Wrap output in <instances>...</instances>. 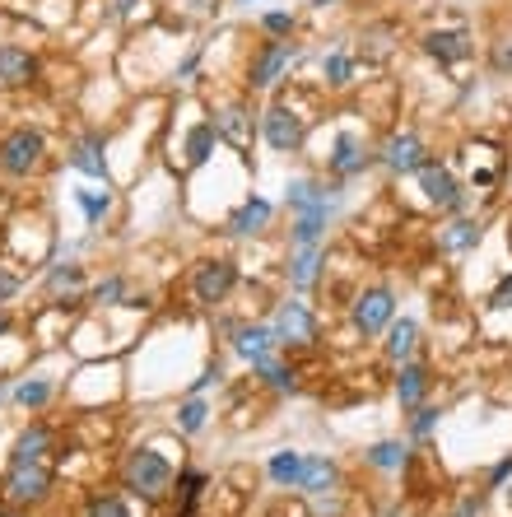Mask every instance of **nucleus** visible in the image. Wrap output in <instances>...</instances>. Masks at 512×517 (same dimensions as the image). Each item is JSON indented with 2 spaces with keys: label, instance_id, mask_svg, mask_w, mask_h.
<instances>
[{
  "label": "nucleus",
  "instance_id": "obj_25",
  "mask_svg": "<svg viewBox=\"0 0 512 517\" xmlns=\"http://www.w3.org/2000/svg\"><path fill=\"white\" fill-rule=\"evenodd\" d=\"M284 201H289V210H294V215H303V210H312V205L326 201V187H317L312 177H294V182L284 187Z\"/></svg>",
  "mask_w": 512,
  "mask_h": 517
},
{
  "label": "nucleus",
  "instance_id": "obj_30",
  "mask_svg": "<svg viewBox=\"0 0 512 517\" xmlns=\"http://www.w3.org/2000/svg\"><path fill=\"white\" fill-rule=\"evenodd\" d=\"M322 80L331 84V89H345V84L354 80V61L345 52H326L322 56Z\"/></svg>",
  "mask_w": 512,
  "mask_h": 517
},
{
  "label": "nucleus",
  "instance_id": "obj_48",
  "mask_svg": "<svg viewBox=\"0 0 512 517\" xmlns=\"http://www.w3.org/2000/svg\"><path fill=\"white\" fill-rule=\"evenodd\" d=\"M0 401H5V387H0Z\"/></svg>",
  "mask_w": 512,
  "mask_h": 517
},
{
  "label": "nucleus",
  "instance_id": "obj_28",
  "mask_svg": "<svg viewBox=\"0 0 512 517\" xmlns=\"http://www.w3.org/2000/svg\"><path fill=\"white\" fill-rule=\"evenodd\" d=\"M52 392H56V387L47 378H28V382H19V387H14V401H19L24 410H42L47 401H52Z\"/></svg>",
  "mask_w": 512,
  "mask_h": 517
},
{
  "label": "nucleus",
  "instance_id": "obj_31",
  "mask_svg": "<svg viewBox=\"0 0 512 517\" xmlns=\"http://www.w3.org/2000/svg\"><path fill=\"white\" fill-rule=\"evenodd\" d=\"M475 243H480V224H475V219H457V224L443 233L447 252H466V247H475Z\"/></svg>",
  "mask_w": 512,
  "mask_h": 517
},
{
  "label": "nucleus",
  "instance_id": "obj_29",
  "mask_svg": "<svg viewBox=\"0 0 512 517\" xmlns=\"http://www.w3.org/2000/svg\"><path fill=\"white\" fill-rule=\"evenodd\" d=\"M205 420H210V406H205L201 396H187V401L177 406V429H182V434H201Z\"/></svg>",
  "mask_w": 512,
  "mask_h": 517
},
{
  "label": "nucleus",
  "instance_id": "obj_16",
  "mask_svg": "<svg viewBox=\"0 0 512 517\" xmlns=\"http://www.w3.org/2000/svg\"><path fill=\"white\" fill-rule=\"evenodd\" d=\"M415 345H419L415 317H391V327H387V359L391 364H405V359L415 354Z\"/></svg>",
  "mask_w": 512,
  "mask_h": 517
},
{
  "label": "nucleus",
  "instance_id": "obj_27",
  "mask_svg": "<svg viewBox=\"0 0 512 517\" xmlns=\"http://www.w3.org/2000/svg\"><path fill=\"white\" fill-rule=\"evenodd\" d=\"M368 466H378V471H396V466H405V443H396V438H382V443H373V448L364 452Z\"/></svg>",
  "mask_w": 512,
  "mask_h": 517
},
{
  "label": "nucleus",
  "instance_id": "obj_8",
  "mask_svg": "<svg viewBox=\"0 0 512 517\" xmlns=\"http://www.w3.org/2000/svg\"><path fill=\"white\" fill-rule=\"evenodd\" d=\"M391 317H396V294L391 289H364L359 299H354V331L359 336H378V331L391 327Z\"/></svg>",
  "mask_w": 512,
  "mask_h": 517
},
{
  "label": "nucleus",
  "instance_id": "obj_33",
  "mask_svg": "<svg viewBox=\"0 0 512 517\" xmlns=\"http://www.w3.org/2000/svg\"><path fill=\"white\" fill-rule=\"evenodd\" d=\"M75 201H80V210H84V219H89V224H98V219L112 210L108 191H75Z\"/></svg>",
  "mask_w": 512,
  "mask_h": 517
},
{
  "label": "nucleus",
  "instance_id": "obj_11",
  "mask_svg": "<svg viewBox=\"0 0 512 517\" xmlns=\"http://www.w3.org/2000/svg\"><path fill=\"white\" fill-rule=\"evenodd\" d=\"M382 164H387L396 177L419 173V164H424V145H419L415 131H396V136L382 145Z\"/></svg>",
  "mask_w": 512,
  "mask_h": 517
},
{
  "label": "nucleus",
  "instance_id": "obj_45",
  "mask_svg": "<svg viewBox=\"0 0 512 517\" xmlns=\"http://www.w3.org/2000/svg\"><path fill=\"white\" fill-rule=\"evenodd\" d=\"M135 5H140V0H117V5H112V14H131Z\"/></svg>",
  "mask_w": 512,
  "mask_h": 517
},
{
  "label": "nucleus",
  "instance_id": "obj_47",
  "mask_svg": "<svg viewBox=\"0 0 512 517\" xmlns=\"http://www.w3.org/2000/svg\"><path fill=\"white\" fill-rule=\"evenodd\" d=\"M238 5H256V0H238Z\"/></svg>",
  "mask_w": 512,
  "mask_h": 517
},
{
  "label": "nucleus",
  "instance_id": "obj_9",
  "mask_svg": "<svg viewBox=\"0 0 512 517\" xmlns=\"http://www.w3.org/2000/svg\"><path fill=\"white\" fill-rule=\"evenodd\" d=\"M270 331H275V341L280 345H312V336H317V317L308 313V303L303 299H289V303H280V313H275Z\"/></svg>",
  "mask_w": 512,
  "mask_h": 517
},
{
  "label": "nucleus",
  "instance_id": "obj_46",
  "mask_svg": "<svg viewBox=\"0 0 512 517\" xmlns=\"http://www.w3.org/2000/svg\"><path fill=\"white\" fill-rule=\"evenodd\" d=\"M0 336H10V317L0 313Z\"/></svg>",
  "mask_w": 512,
  "mask_h": 517
},
{
  "label": "nucleus",
  "instance_id": "obj_3",
  "mask_svg": "<svg viewBox=\"0 0 512 517\" xmlns=\"http://www.w3.org/2000/svg\"><path fill=\"white\" fill-rule=\"evenodd\" d=\"M42 154H47V140H42L38 131H28V126H19V131H10V136L0 140V168L10 177L38 173Z\"/></svg>",
  "mask_w": 512,
  "mask_h": 517
},
{
  "label": "nucleus",
  "instance_id": "obj_15",
  "mask_svg": "<svg viewBox=\"0 0 512 517\" xmlns=\"http://www.w3.org/2000/svg\"><path fill=\"white\" fill-rule=\"evenodd\" d=\"M424 392H429V368L405 359L401 373H396V401H401V410H415L424 401Z\"/></svg>",
  "mask_w": 512,
  "mask_h": 517
},
{
  "label": "nucleus",
  "instance_id": "obj_6",
  "mask_svg": "<svg viewBox=\"0 0 512 517\" xmlns=\"http://www.w3.org/2000/svg\"><path fill=\"white\" fill-rule=\"evenodd\" d=\"M52 490V471L42 462H10V476H5V499L10 504H38Z\"/></svg>",
  "mask_w": 512,
  "mask_h": 517
},
{
  "label": "nucleus",
  "instance_id": "obj_49",
  "mask_svg": "<svg viewBox=\"0 0 512 517\" xmlns=\"http://www.w3.org/2000/svg\"><path fill=\"white\" fill-rule=\"evenodd\" d=\"M508 499H512V490H508Z\"/></svg>",
  "mask_w": 512,
  "mask_h": 517
},
{
  "label": "nucleus",
  "instance_id": "obj_41",
  "mask_svg": "<svg viewBox=\"0 0 512 517\" xmlns=\"http://www.w3.org/2000/svg\"><path fill=\"white\" fill-rule=\"evenodd\" d=\"M508 476H512V452H508V457H503L499 466H494V471H489V490H499V485H503V480H508Z\"/></svg>",
  "mask_w": 512,
  "mask_h": 517
},
{
  "label": "nucleus",
  "instance_id": "obj_32",
  "mask_svg": "<svg viewBox=\"0 0 512 517\" xmlns=\"http://www.w3.org/2000/svg\"><path fill=\"white\" fill-rule=\"evenodd\" d=\"M84 517H131V508H126L122 494H94L89 508H84Z\"/></svg>",
  "mask_w": 512,
  "mask_h": 517
},
{
  "label": "nucleus",
  "instance_id": "obj_39",
  "mask_svg": "<svg viewBox=\"0 0 512 517\" xmlns=\"http://www.w3.org/2000/svg\"><path fill=\"white\" fill-rule=\"evenodd\" d=\"M489 308H494V313H503V308H512V275H503V280H499V289L489 294Z\"/></svg>",
  "mask_w": 512,
  "mask_h": 517
},
{
  "label": "nucleus",
  "instance_id": "obj_13",
  "mask_svg": "<svg viewBox=\"0 0 512 517\" xmlns=\"http://www.w3.org/2000/svg\"><path fill=\"white\" fill-rule=\"evenodd\" d=\"M270 215H275V205H270L266 196H247V201L229 215V233L233 238H256V233H266Z\"/></svg>",
  "mask_w": 512,
  "mask_h": 517
},
{
  "label": "nucleus",
  "instance_id": "obj_23",
  "mask_svg": "<svg viewBox=\"0 0 512 517\" xmlns=\"http://www.w3.org/2000/svg\"><path fill=\"white\" fill-rule=\"evenodd\" d=\"M215 145H219V126H215V122L191 126V131H187V164H191V168H201L205 159L215 154Z\"/></svg>",
  "mask_w": 512,
  "mask_h": 517
},
{
  "label": "nucleus",
  "instance_id": "obj_19",
  "mask_svg": "<svg viewBox=\"0 0 512 517\" xmlns=\"http://www.w3.org/2000/svg\"><path fill=\"white\" fill-rule=\"evenodd\" d=\"M317 266H322V247H294V257H289V285L303 294V289L317 280Z\"/></svg>",
  "mask_w": 512,
  "mask_h": 517
},
{
  "label": "nucleus",
  "instance_id": "obj_5",
  "mask_svg": "<svg viewBox=\"0 0 512 517\" xmlns=\"http://www.w3.org/2000/svg\"><path fill=\"white\" fill-rule=\"evenodd\" d=\"M415 177H419V187H424V201L438 205V210H461V205H466L461 182L447 173V164H438V159H424Z\"/></svg>",
  "mask_w": 512,
  "mask_h": 517
},
{
  "label": "nucleus",
  "instance_id": "obj_22",
  "mask_svg": "<svg viewBox=\"0 0 512 517\" xmlns=\"http://www.w3.org/2000/svg\"><path fill=\"white\" fill-rule=\"evenodd\" d=\"M336 485V462L331 457H303V476H298V490H331Z\"/></svg>",
  "mask_w": 512,
  "mask_h": 517
},
{
  "label": "nucleus",
  "instance_id": "obj_35",
  "mask_svg": "<svg viewBox=\"0 0 512 517\" xmlns=\"http://www.w3.org/2000/svg\"><path fill=\"white\" fill-rule=\"evenodd\" d=\"M205 485H210V480H205L201 471H187V476H182V517H191V508H196Z\"/></svg>",
  "mask_w": 512,
  "mask_h": 517
},
{
  "label": "nucleus",
  "instance_id": "obj_37",
  "mask_svg": "<svg viewBox=\"0 0 512 517\" xmlns=\"http://www.w3.org/2000/svg\"><path fill=\"white\" fill-rule=\"evenodd\" d=\"M80 285H84L80 266H56V271L47 275V289H80Z\"/></svg>",
  "mask_w": 512,
  "mask_h": 517
},
{
  "label": "nucleus",
  "instance_id": "obj_36",
  "mask_svg": "<svg viewBox=\"0 0 512 517\" xmlns=\"http://www.w3.org/2000/svg\"><path fill=\"white\" fill-rule=\"evenodd\" d=\"M122 294H126V280H122V275H108V280L94 289V303H98V308H112Z\"/></svg>",
  "mask_w": 512,
  "mask_h": 517
},
{
  "label": "nucleus",
  "instance_id": "obj_4",
  "mask_svg": "<svg viewBox=\"0 0 512 517\" xmlns=\"http://www.w3.org/2000/svg\"><path fill=\"white\" fill-rule=\"evenodd\" d=\"M261 136H266V145L275 154H294L298 145H303V136H308V122H303L294 108L275 103V108L261 117Z\"/></svg>",
  "mask_w": 512,
  "mask_h": 517
},
{
  "label": "nucleus",
  "instance_id": "obj_42",
  "mask_svg": "<svg viewBox=\"0 0 512 517\" xmlns=\"http://www.w3.org/2000/svg\"><path fill=\"white\" fill-rule=\"evenodd\" d=\"M480 508H485V494H466V499H461V508L452 517H475Z\"/></svg>",
  "mask_w": 512,
  "mask_h": 517
},
{
  "label": "nucleus",
  "instance_id": "obj_12",
  "mask_svg": "<svg viewBox=\"0 0 512 517\" xmlns=\"http://www.w3.org/2000/svg\"><path fill=\"white\" fill-rule=\"evenodd\" d=\"M38 80V56L28 47H14V42H0V84L5 89H19V84Z\"/></svg>",
  "mask_w": 512,
  "mask_h": 517
},
{
  "label": "nucleus",
  "instance_id": "obj_26",
  "mask_svg": "<svg viewBox=\"0 0 512 517\" xmlns=\"http://www.w3.org/2000/svg\"><path fill=\"white\" fill-rule=\"evenodd\" d=\"M256 373H261V382L266 387H275V392H294L298 378H294V368L284 364V359H275V354H266V359H256Z\"/></svg>",
  "mask_w": 512,
  "mask_h": 517
},
{
  "label": "nucleus",
  "instance_id": "obj_17",
  "mask_svg": "<svg viewBox=\"0 0 512 517\" xmlns=\"http://www.w3.org/2000/svg\"><path fill=\"white\" fill-rule=\"evenodd\" d=\"M275 345H280V341H275V331L256 322V327H243V331H238V341H233V350H238V359L256 364V359H266V354H275Z\"/></svg>",
  "mask_w": 512,
  "mask_h": 517
},
{
  "label": "nucleus",
  "instance_id": "obj_7",
  "mask_svg": "<svg viewBox=\"0 0 512 517\" xmlns=\"http://www.w3.org/2000/svg\"><path fill=\"white\" fill-rule=\"evenodd\" d=\"M233 285H238V266L229 257H215V261H201V271L191 280V294H196L201 308H215V303H224V294Z\"/></svg>",
  "mask_w": 512,
  "mask_h": 517
},
{
  "label": "nucleus",
  "instance_id": "obj_43",
  "mask_svg": "<svg viewBox=\"0 0 512 517\" xmlns=\"http://www.w3.org/2000/svg\"><path fill=\"white\" fill-rule=\"evenodd\" d=\"M14 294H19V275H10V271H0V303H10Z\"/></svg>",
  "mask_w": 512,
  "mask_h": 517
},
{
  "label": "nucleus",
  "instance_id": "obj_44",
  "mask_svg": "<svg viewBox=\"0 0 512 517\" xmlns=\"http://www.w3.org/2000/svg\"><path fill=\"white\" fill-rule=\"evenodd\" d=\"M494 66H499V70H512V38H503L499 47H494Z\"/></svg>",
  "mask_w": 512,
  "mask_h": 517
},
{
  "label": "nucleus",
  "instance_id": "obj_21",
  "mask_svg": "<svg viewBox=\"0 0 512 517\" xmlns=\"http://www.w3.org/2000/svg\"><path fill=\"white\" fill-rule=\"evenodd\" d=\"M210 122H215L219 136H229L233 145H247V140H252V122H247V108H243V103H229V108L215 112Z\"/></svg>",
  "mask_w": 512,
  "mask_h": 517
},
{
  "label": "nucleus",
  "instance_id": "obj_40",
  "mask_svg": "<svg viewBox=\"0 0 512 517\" xmlns=\"http://www.w3.org/2000/svg\"><path fill=\"white\" fill-rule=\"evenodd\" d=\"M219 378H224V368H205V373H201V378H196V382H191V396H201L205 392V387H210V382H219Z\"/></svg>",
  "mask_w": 512,
  "mask_h": 517
},
{
  "label": "nucleus",
  "instance_id": "obj_38",
  "mask_svg": "<svg viewBox=\"0 0 512 517\" xmlns=\"http://www.w3.org/2000/svg\"><path fill=\"white\" fill-rule=\"evenodd\" d=\"M438 429V410L433 406H415V420H410V434L415 438H429Z\"/></svg>",
  "mask_w": 512,
  "mask_h": 517
},
{
  "label": "nucleus",
  "instance_id": "obj_1",
  "mask_svg": "<svg viewBox=\"0 0 512 517\" xmlns=\"http://www.w3.org/2000/svg\"><path fill=\"white\" fill-rule=\"evenodd\" d=\"M122 476H126V490H131L135 499H149V504H159L163 494L173 490V462L154 448H135L131 457H126Z\"/></svg>",
  "mask_w": 512,
  "mask_h": 517
},
{
  "label": "nucleus",
  "instance_id": "obj_2",
  "mask_svg": "<svg viewBox=\"0 0 512 517\" xmlns=\"http://www.w3.org/2000/svg\"><path fill=\"white\" fill-rule=\"evenodd\" d=\"M298 61V47L289 38H270L256 47L252 56V70H247V84H252V94H266V89H275V84L284 80V70Z\"/></svg>",
  "mask_w": 512,
  "mask_h": 517
},
{
  "label": "nucleus",
  "instance_id": "obj_10",
  "mask_svg": "<svg viewBox=\"0 0 512 517\" xmlns=\"http://www.w3.org/2000/svg\"><path fill=\"white\" fill-rule=\"evenodd\" d=\"M424 52L438 66H457V61L471 56V33L466 28H433V33H424Z\"/></svg>",
  "mask_w": 512,
  "mask_h": 517
},
{
  "label": "nucleus",
  "instance_id": "obj_18",
  "mask_svg": "<svg viewBox=\"0 0 512 517\" xmlns=\"http://www.w3.org/2000/svg\"><path fill=\"white\" fill-rule=\"evenodd\" d=\"M70 168H75V173H84V177H98V182H103V177H108V159H103V140H98V136L80 140V145H75V154H70Z\"/></svg>",
  "mask_w": 512,
  "mask_h": 517
},
{
  "label": "nucleus",
  "instance_id": "obj_20",
  "mask_svg": "<svg viewBox=\"0 0 512 517\" xmlns=\"http://www.w3.org/2000/svg\"><path fill=\"white\" fill-rule=\"evenodd\" d=\"M52 448V429L47 424H33V429H24L19 434V443H14L10 462H42V452Z\"/></svg>",
  "mask_w": 512,
  "mask_h": 517
},
{
  "label": "nucleus",
  "instance_id": "obj_14",
  "mask_svg": "<svg viewBox=\"0 0 512 517\" xmlns=\"http://www.w3.org/2000/svg\"><path fill=\"white\" fill-rule=\"evenodd\" d=\"M364 164H368V154H364V145H359V136H354V131H340L331 154H326V168L336 177H354V173H364Z\"/></svg>",
  "mask_w": 512,
  "mask_h": 517
},
{
  "label": "nucleus",
  "instance_id": "obj_34",
  "mask_svg": "<svg viewBox=\"0 0 512 517\" xmlns=\"http://www.w3.org/2000/svg\"><path fill=\"white\" fill-rule=\"evenodd\" d=\"M261 33H270V38H289V33H294V10L261 14Z\"/></svg>",
  "mask_w": 512,
  "mask_h": 517
},
{
  "label": "nucleus",
  "instance_id": "obj_24",
  "mask_svg": "<svg viewBox=\"0 0 512 517\" xmlns=\"http://www.w3.org/2000/svg\"><path fill=\"white\" fill-rule=\"evenodd\" d=\"M266 476L284 490H298V476H303V452H275L266 462Z\"/></svg>",
  "mask_w": 512,
  "mask_h": 517
}]
</instances>
